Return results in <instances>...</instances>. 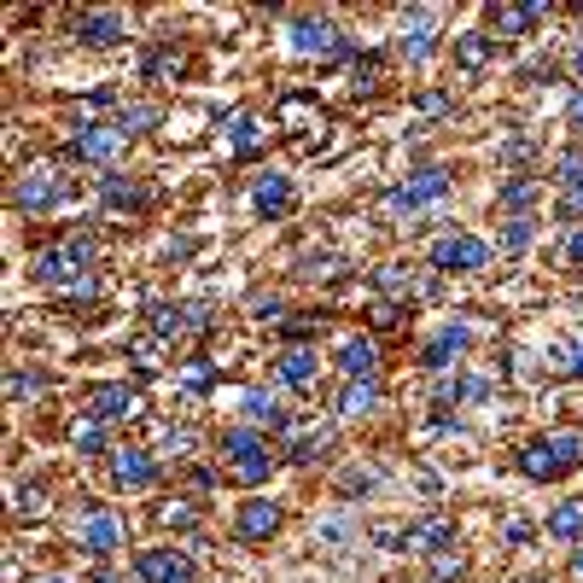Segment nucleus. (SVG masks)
Wrapping results in <instances>:
<instances>
[{
  "label": "nucleus",
  "instance_id": "6ab92c4d",
  "mask_svg": "<svg viewBox=\"0 0 583 583\" xmlns=\"http://www.w3.org/2000/svg\"><path fill=\"white\" fill-rule=\"evenodd\" d=\"M234 531H240L245 543H263V537H275V531H280V508H275V502H245L240 519H234Z\"/></svg>",
  "mask_w": 583,
  "mask_h": 583
},
{
  "label": "nucleus",
  "instance_id": "f257e3e1",
  "mask_svg": "<svg viewBox=\"0 0 583 583\" xmlns=\"http://www.w3.org/2000/svg\"><path fill=\"white\" fill-rule=\"evenodd\" d=\"M216 455L228 461L234 484H245V490L269 484V473H275V449H269V438H263L257 426H228V432L216 438Z\"/></svg>",
  "mask_w": 583,
  "mask_h": 583
},
{
  "label": "nucleus",
  "instance_id": "a18cd8bd",
  "mask_svg": "<svg viewBox=\"0 0 583 583\" xmlns=\"http://www.w3.org/2000/svg\"><path fill=\"white\" fill-rule=\"evenodd\" d=\"M578 210H583V181L572 187V199H566V216H578Z\"/></svg>",
  "mask_w": 583,
  "mask_h": 583
},
{
  "label": "nucleus",
  "instance_id": "7c9ffc66",
  "mask_svg": "<svg viewBox=\"0 0 583 583\" xmlns=\"http://www.w3.org/2000/svg\"><path fill=\"white\" fill-rule=\"evenodd\" d=\"M70 438H76L82 455H105V426H100V420H76V432H70Z\"/></svg>",
  "mask_w": 583,
  "mask_h": 583
},
{
  "label": "nucleus",
  "instance_id": "f704fd0d",
  "mask_svg": "<svg viewBox=\"0 0 583 583\" xmlns=\"http://www.w3.org/2000/svg\"><path fill=\"white\" fill-rule=\"evenodd\" d=\"M321 449H327V432H315V438H298V444H292V461H321Z\"/></svg>",
  "mask_w": 583,
  "mask_h": 583
},
{
  "label": "nucleus",
  "instance_id": "5701e85b",
  "mask_svg": "<svg viewBox=\"0 0 583 583\" xmlns=\"http://www.w3.org/2000/svg\"><path fill=\"white\" fill-rule=\"evenodd\" d=\"M100 199L111 210H146V205H152V193H146L140 181H123V175H105V181H100Z\"/></svg>",
  "mask_w": 583,
  "mask_h": 583
},
{
  "label": "nucleus",
  "instance_id": "2eb2a0df",
  "mask_svg": "<svg viewBox=\"0 0 583 583\" xmlns=\"http://www.w3.org/2000/svg\"><path fill=\"white\" fill-rule=\"evenodd\" d=\"M76 35H82L88 47H117V41L129 35V18H123L117 6H100V12H82V18H76Z\"/></svg>",
  "mask_w": 583,
  "mask_h": 583
},
{
  "label": "nucleus",
  "instance_id": "f3484780",
  "mask_svg": "<svg viewBox=\"0 0 583 583\" xmlns=\"http://www.w3.org/2000/svg\"><path fill=\"white\" fill-rule=\"evenodd\" d=\"M251 205H257V216H269V222H275V216H286V210L298 205V193H292V175H263V181H257V187H251Z\"/></svg>",
  "mask_w": 583,
  "mask_h": 583
},
{
  "label": "nucleus",
  "instance_id": "f8f14e48",
  "mask_svg": "<svg viewBox=\"0 0 583 583\" xmlns=\"http://www.w3.org/2000/svg\"><path fill=\"white\" fill-rule=\"evenodd\" d=\"M82 554H94V560H111V554L123 549V525H117V514L111 508H94V514L82 519Z\"/></svg>",
  "mask_w": 583,
  "mask_h": 583
},
{
  "label": "nucleus",
  "instance_id": "4be33fe9",
  "mask_svg": "<svg viewBox=\"0 0 583 583\" xmlns=\"http://www.w3.org/2000/svg\"><path fill=\"white\" fill-rule=\"evenodd\" d=\"M379 409V379H344L339 391V414L344 420H362V414Z\"/></svg>",
  "mask_w": 583,
  "mask_h": 583
},
{
  "label": "nucleus",
  "instance_id": "a211bd4d",
  "mask_svg": "<svg viewBox=\"0 0 583 583\" xmlns=\"http://www.w3.org/2000/svg\"><path fill=\"white\" fill-rule=\"evenodd\" d=\"M240 409H245V420H251L257 432H263V426H269V432H286V426H292L286 403H280V397H269V391H245Z\"/></svg>",
  "mask_w": 583,
  "mask_h": 583
},
{
  "label": "nucleus",
  "instance_id": "09e8293b",
  "mask_svg": "<svg viewBox=\"0 0 583 583\" xmlns=\"http://www.w3.org/2000/svg\"><path fill=\"white\" fill-rule=\"evenodd\" d=\"M572 76H578V82H583V47H578V53H572Z\"/></svg>",
  "mask_w": 583,
  "mask_h": 583
},
{
  "label": "nucleus",
  "instance_id": "4c0bfd02",
  "mask_svg": "<svg viewBox=\"0 0 583 583\" xmlns=\"http://www.w3.org/2000/svg\"><path fill=\"white\" fill-rule=\"evenodd\" d=\"M164 449H170V455H187V449H193V432H187V426L175 432V426H170V438H164Z\"/></svg>",
  "mask_w": 583,
  "mask_h": 583
},
{
  "label": "nucleus",
  "instance_id": "9d476101",
  "mask_svg": "<svg viewBox=\"0 0 583 583\" xmlns=\"http://www.w3.org/2000/svg\"><path fill=\"white\" fill-rule=\"evenodd\" d=\"M123 146H129V135H123L117 123H82V135L70 140V152H76L82 164H111Z\"/></svg>",
  "mask_w": 583,
  "mask_h": 583
},
{
  "label": "nucleus",
  "instance_id": "20e7f679",
  "mask_svg": "<svg viewBox=\"0 0 583 583\" xmlns=\"http://www.w3.org/2000/svg\"><path fill=\"white\" fill-rule=\"evenodd\" d=\"M65 205V175L59 170H24L12 181V210H24V216H47V210Z\"/></svg>",
  "mask_w": 583,
  "mask_h": 583
},
{
  "label": "nucleus",
  "instance_id": "37998d69",
  "mask_svg": "<svg viewBox=\"0 0 583 583\" xmlns=\"http://www.w3.org/2000/svg\"><path fill=\"white\" fill-rule=\"evenodd\" d=\"M257 315H263V321H280V315H286V304H280V298H263V304H257Z\"/></svg>",
  "mask_w": 583,
  "mask_h": 583
},
{
  "label": "nucleus",
  "instance_id": "ddd939ff",
  "mask_svg": "<svg viewBox=\"0 0 583 583\" xmlns=\"http://www.w3.org/2000/svg\"><path fill=\"white\" fill-rule=\"evenodd\" d=\"M111 484L117 490H152L158 484V461L146 449H111Z\"/></svg>",
  "mask_w": 583,
  "mask_h": 583
},
{
  "label": "nucleus",
  "instance_id": "7ed1b4c3",
  "mask_svg": "<svg viewBox=\"0 0 583 583\" xmlns=\"http://www.w3.org/2000/svg\"><path fill=\"white\" fill-rule=\"evenodd\" d=\"M286 41H292V53H315V59H339L344 53V30L327 12H292L286 18Z\"/></svg>",
  "mask_w": 583,
  "mask_h": 583
},
{
  "label": "nucleus",
  "instance_id": "cd10ccee",
  "mask_svg": "<svg viewBox=\"0 0 583 583\" xmlns=\"http://www.w3.org/2000/svg\"><path fill=\"white\" fill-rule=\"evenodd\" d=\"M531 240H537V216H514V222L502 228V251H525Z\"/></svg>",
  "mask_w": 583,
  "mask_h": 583
},
{
  "label": "nucleus",
  "instance_id": "de8ad7c7",
  "mask_svg": "<svg viewBox=\"0 0 583 583\" xmlns=\"http://www.w3.org/2000/svg\"><path fill=\"white\" fill-rule=\"evenodd\" d=\"M572 578L583 583V543H578V549H572Z\"/></svg>",
  "mask_w": 583,
  "mask_h": 583
},
{
  "label": "nucleus",
  "instance_id": "bb28decb",
  "mask_svg": "<svg viewBox=\"0 0 583 583\" xmlns=\"http://www.w3.org/2000/svg\"><path fill=\"white\" fill-rule=\"evenodd\" d=\"M47 385H53V379H47V374H30V368H12V374H6V391H12V403H24V397H41Z\"/></svg>",
  "mask_w": 583,
  "mask_h": 583
},
{
  "label": "nucleus",
  "instance_id": "423d86ee",
  "mask_svg": "<svg viewBox=\"0 0 583 583\" xmlns=\"http://www.w3.org/2000/svg\"><path fill=\"white\" fill-rule=\"evenodd\" d=\"M449 193V170H438V164H426V170H414L409 181H397L391 193H385V210H397V216H409V210H426L438 205Z\"/></svg>",
  "mask_w": 583,
  "mask_h": 583
},
{
  "label": "nucleus",
  "instance_id": "72a5a7b5",
  "mask_svg": "<svg viewBox=\"0 0 583 583\" xmlns=\"http://www.w3.org/2000/svg\"><path fill=\"white\" fill-rule=\"evenodd\" d=\"M455 53H461V65H484V59H490V41L473 30V35H461V41H455Z\"/></svg>",
  "mask_w": 583,
  "mask_h": 583
},
{
  "label": "nucleus",
  "instance_id": "1a4fd4ad",
  "mask_svg": "<svg viewBox=\"0 0 583 583\" xmlns=\"http://www.w3.org/2000/svg\"><path fill=\"white\" fill-rule=\"evenodd\" d=\"M467 344H473V327H461V321H449V327H438V333L426 339V350H420V368H432V374H444V368H455V362L467 356Z\"/></svg>",
  "mask_w": 583,
  "mask_h": 583
},
{
  "label": "nucleus",
  "instance_id": "2f4dec72",
  "mask_svg": "<svg viewBox=\"0 0 583 583\" xmlns=\"http://www.w3.org/2000/svg\"><path fill=\"white\" fill-rule=\"evenodd\" d=\"M65 257L88 275V269H94V240H88V234H65Z\"/></svg>",
  "mask_w": 583,
  "mask_h": 583
},
{
  "label": "nucleus",
  "instance_id": "473e14b6",
  "mask_svg": "<svg viewBox=\"0 0 583 583\" xmlns=\"http://www.w3.org/2000/svg\"><path fill=\"white\" fill-rule=\"evenodd\" d=\"M554 181L572 193V187L583 181V152H560V164H554Z\"/></svg>",
  "mask_w": 583,
  "mask_h": 583
},
{
  "label": "nucleus",
  "instance_id": "c03bdc74",
  "mask_svg": "<svg viewBox=\"0 0 583 583\" xmlns=\"http://www.w3.org/2000/svg\"><path fill=\"white\" fill-rule=\"evenodd\" d=\"M566 263H583V228L572 234V240H566Z\"/></svg>",
  "mask_w": 583,
  "mask_h": 583
},
{
  "label": "nucleus",
  "instance_id": "58836bf2",
  "mask_svg": "<svg viewBox=\"0 0 583 583\" xmlns=\"http://www.w3.org/2000/svg\"><path fill=\"white\" fill-rule=\"evenodd\" d=\"M30 508L41 514V490H18V508H12V514H18V519H30Z\"/></svg>",
  "mask_w": 583,
  "mask_h": 583
},
{
  "label": "nucleus",
  "instance_id": "39448f33",
  "mask_svg": "<svg viewBox=\"0 0 583 583\" xmlns=\"http://www.w3.org/2000/svg\"><path fill=\"white\" fill-rule=\"evenodd\" d=\"M432 269L438 275H479V269H490V240H479V234H444V240L432 245Z\"/></svg>",
  "mask_w": 583,
  "mask_h": 583
},
{
  "label": "nucleus",
  "instance_id": "c756f323",
  "mask_svg": "<svg viewBox=\"0 0 583 583\" xmlns=\"http://www.w3.org/2000/svg\"><path fill=\"white\" fill-rule=\"evenodd\" d=\"M537 199V181H525V175H514V181H502V205L508 210H519L525 216V205Z\"/></svg>",
  "mask_w": 583,
  "mask_h": 583
},
{
  "label": "nucleus",
  "instance_id": "e433bc0d",
  "mask_svg": "<svg viewBox=\"0 0 583 583\" xmlns=\"http://www.w3.org/2000/svg\"><path fill=\"white\" fill-rule=\"evenodd\" d=\"M379 82V59L368 53V59H356V88H374Z\"/></svg>",
  "mask_w": 583,
  "mask_h": 583
},
{
  "label": "nucleus",
  "instance_id": "0eeeda50",
  "mask_svg": "<svg viewBox=\"0 0 583 583\" xmlns=\"http://www.w3.org/2000/svg\"><path fill=\"white\" fill-rule=\"evenodd\" d=\"M135 578L140 583H199V566H193L187 549H140Z\"/></svg>",
  "mask_w": 583,
  "mask_h": 583
},
{
  "label": "nucleus",
  "instance_id": "79ce46f5",
  "mask_svg": "<svg viewBox=\"0 0 583 583\" xmlns=\"http://www.w3.org/2000/svg\"><path fill=\"white\" fill-rule=\"evenodd\" d=\"M566 379H583V339L572 344V356H566Z\"/></svg>",
  "mask_w": 583,
  "mask_h": 583
},
{
  "label": "nucleus",
  "instance_id": "4468645a",
  "mask_svg": "<svg viewBox=\"0 0 583 583\" xmlns=\"http://www.w3.org/2000/svg\"><path fill=\"white\" fill-rule=\"evenodd\" d=\"M140 414V385H100L94 397H88V420H129Z\"/></svg>",
  "mask_w": 583,
  "mask_h": 583
},
{
  "label": "nucleus",
  "instance_id": "c85d7f7f",
  "mask_svg": "<svg viewBox=\"0 0 583 583\" xmlns=\"http://www.w3.org/2000/svg\"><path fill=\"white\" fill-rule=\"evenodd\" d=\"M228 135H234V152H240V158H251V152L263 146V135H257L251 117H228Z\"/></svg>",
  "mask_w": 583,
  "mask_h": 583
},
{
  "label": "nucleus",
  "instance_id": "393cba45",
  "mask_svg": "<svg viewBox=\"0 0 583 583\" xmlns=\"http://www.w3.org/2000/svg\"><path fill=\"white\" fill-rule=\"evenodd\" d=\"M549 537L554 543H583V502H560V508H554Z\"/></svg>",
  "mask_w": 583,
  "mask_h": 583
},
{
  "label": "nucleus",
  "instance_id": "a19ab883",
  "mask_svg": "<svg viewBox=\"0 0 583 583\" xmlns=\"http://www.w3.org/2000/svg\"><path fill=\"white\" fill-rule=\"evenodd\" d=\"M502 537H508V543H531V525H525V519H508V531H502Z\"/></svg>",
  "mask_w": 583,
  "mask_h": 583
},
{
  "label": "nucleus",
  "instance_id": "8fccbe9b",
  "mask_svg": "<svg viewBox=\"0 0 583 583\" xmlns=\"http://www.w3.org/2000/svg\"><path fill=\"white\" fill-rule=\"evenodd\" d=\"M35 583H65V578H35Z\"/></svg>",
  "mask_w": 583,
  "mask_h": 583
},
{
  "label": "nucleus",
  "instance_id": "ea45409f",
  "mask_svg": "<svg viewBox=\"0 0 583 583\" xmlns=\"http://www.w3.org/2000/svg\"><path fill=\"white\" fill-rule=\"evenodd\" d=\"M187 385H193V391H205V385H210V362H193V368H187Z\"/></svg>",
  "mask_w": 583,
  "mask_h": 583
},
{
  "label": "nucleus",
  "instance_id": "9b49d317",
  "mask_svg": "<svg viewBox=\"0 0 583 583\" xmlns=\"http://www.w3.org/2000/svg\"><path fill=\"white\" fill-rule=\"evenodd\" d=\"M30 275L41 280V286H70V292H88V275H82V269L65 257V245L35 251V257H30Z\"/></svg>",
  "mask_w": 583,
  "mask_h": 583
},
{
  "label": "nucleus",
  "instance_id": "a878e982",
  "mask_svg": "<svg viewBox=\"0 0 583 583\" xmlns=\"http://www.w3.org/2000/svg\"><path fill=\"white\" fill-rule=\"evenodd\" d=\"M152 123H158V105L152 100H129L117 111V129H123V135H140V129H152Z\"/></svg>",
  "mask_w": 583,
  "mask_h": 583
},
{
  "label": "nucleus",
  "instance_id": "49530a36",
  "mask_svg": "<svg viewBox=\"0 0 583 583\" xmlns=\"http://www.w3.org/2000/svg\"><path fill=\"white\" fill-rule=\"evenodd\" d=\"M572 129H583V88L572 94Z\"/></svg>",
  "mask_w": 583,
  "mask_h": 583
},
{
  "label": "nucleus",
  "instance_id": "b1692460",
  "mask_svg": "<svg viewBox=\"0 0 583 583\" xmlns=\"http://www.w3.org/2000/svg\"><path fill=\"white\" fill-rule=\"evenodd\" d=\"M449 543H455V525H449V519H420V525H409V549L444 554Z\"/></svg>",
  "mask_w": 583,
  "mask_h": 583
},
{
  "label": "nucleus",
  "instance_id": "f03ea898",
  "mask_svg": "<svg viewBox=\"0 0 583 583\" xmlns=\"http://www.w3.org/2000/svg\"><path fill=\"white\" fill-rule=\"evenodd\" d=\"M578 467H583L578 432H549V438H537V444L519 449V473L531 484H560L566 473H578Z\"/></svg>",
  "mask_w": 583,
  "mask_h": 583
},
{
  "label": "nucleus",
  "instance_id": "412c9836",
  "mask_svg": "<svg viewBox=\"0 0 583 583\" xmlns=\"http://www.w3.org/2000/svg\"><path fill=\"white\" fill-rule=\"evenodd\" d=\"M275 374H280V385H315V350H304V344H292V350H280L275 356Z\"/></svg>",
  "mask_w": 583,
  "mask_h": 583
},
{
  "label": "nucleus",
  "instance_id": "6e6552de",
  "mask_svg": "<svg viewBox=\"0 0 583 583\" xmlns=\"http://www.w3.org/2000/svg\"><path fill=\"white\" fill-rule=\"evenodd\" d=\"M397 47H403L409 65H426V59L438 53V18H432V6H409V12H403V35H397Z\"/></svg>",
  "mask_w": 583,
  "mask_h": 583
},
{
  "label": "nucleus",
  "instance_id": "aec40b11",
  "mask_svg": "<svg viewBox=\"0 0 583 583\" xmlns=\"http://www.w3.org/2000/svg\"><path fill=\"white\" fill-rule=\"evenodd\" d=\"M379 368V344L374 339H344L339 344V374L344 379H374Z\"/></svg>",
  "mask_w": 583,
  "mask_h": 583
},
{
  "label": "nucleus",
  "instance_id": "c9c22d12",
  "mask_svg": "<svg viewBox=\"0 0 583 583\" xmlns=\"http://www.w3.org/2000/svg\"><path fill=\"white\" fill-rule=\"evenodd\" d=\"M181 65V53L175 47H158V53H146V76H164V70Z\"/></svg>",
  "mask_w": 583,
  "mask_h": 583
},
{
  "label": "nucleus",
  "instance_id": "dca6fc26",
  "mask_svg": "<svg viewBox=\"0 0 583 583\" xmlns=\"http://www.w3.org/2000/svg\"><path fill=\"white\" fill-rule=\"evenodd\" d=\"M543 18H549V6H543V0H525V6H496V12H490V24H496V35H502V41L531 35Z\"/></svg>",
  "mask_w": 583,
  "mask_h": 583
}]
</instances>
